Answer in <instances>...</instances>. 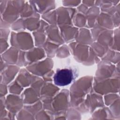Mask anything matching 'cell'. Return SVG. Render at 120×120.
<instances>
[{"label":"cell","instance_id":"obj_1","mask_svg":"<svg viewBox=\"0 0 120 120\" xmlns=\"http://www.w3.org/2000/svg\"><path fill=\"white\" fill-rule=\"evenodd\" d=\"M73 79V74L71 70L68 69H61L54 75V82L58 86H63L70 84Z\"/></svg>","mask_w":120,"mask_h":120}]
</instances>
